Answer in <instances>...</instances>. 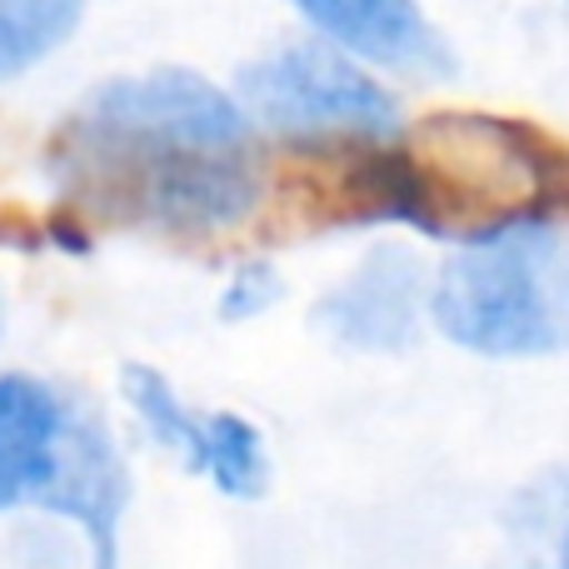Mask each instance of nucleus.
<instances>
[{"label": "nucleus", "mask_w": 569, "mask_h": 569, "mask_svg": "<svg viewBox=\"0 0 569 569\" xmlns=\"http://www.w3.org/2000/svg\"><path fill=\"white\" fill-rule=\"evenodd\" d=\"M435 330L490 360H540L565 345V260L560 226L495 230L465 240L425 295Z\"/></svg>", "instance_id": "nucleus-3"}, {"label": "nucleus", "mask_w": 569, "mask_h": 569, "mask_svg": "<svg viewBox=\"0 0 569 569\" xmlns=\"http://www.w3.org/2000/svg\"><path fill=\"white\" fill-rule=\"evenodd\" d=\"M86 405L36 375H0V515L46 505Z\"/></svg>", "instance_id": "nucleus-6"}, {"label": "nucleus", "mask_w": 569, "mask_h": 569, "mask_svg": "<svg viewBox=\"0 0 569 569\" xmlns=\"http://www.w3.org/2000/svg\"><path fill=\"white\" fill-rule=\"evenodd\" d=\"M560 196V146L505 116L440 110L385 146V226H410L430 240L465 246L555 220Z\"/></svg>", "instance_id": "nucleus-2"}, {"label": "nucleus", "mask_w": 569, "mask_h": 569, "mask_svg": "<svg viewBox=\"0 0 569 569\" xmlns=\"http://www.w3.org/2000/svg\"><path fill=\"white\" fill-rule=\"evenodd\" d=\"M50 176L100 226L216 236L256 210L266 160L236 96L196 70H150L110 80L70 110Z\"/></svg>", "instance_id": "nucleus-1"}, {"label": "nucleus", "mask_w": 569, "mask_h": 569, "mask_svg": "<svg viewBox=\"0 0 569 569\" xmlns=\"http://www.w3.org/2000/svg\"><path fill=\"white\" fill-rule=\"evenodd\" d=\"M236 106L300 146L395 140L405 130L390 90L320 40H295L246 66Z\"/></svg>", "instance_id": "nucleus-4"}, {"label": "nucleus", "mask_w": 569, "mask_h": 569, "mask_svg": "<svg viewBox=\"0 0 569 569\" xmlns=\"http://www.w3.org/2000/svg\"><path fill=\"white\" fill-rule=\"evenodd\" d=\"M425 270L405 246H375L320 305L315 325L345 350L395 355L415 340L425 310Z\"/></svg>", "instance_id": "nucleus-5"}, {"label": "nucleus", "mask_w": 569, "mask_h": 569, "mask_svg": "<svg viewBox=\"0 0 569 569\" xmlns=\"http://www.w3.org/2000/svg\"><path fill=\"white\" fill-rule=\"evenodd\" d=\"M280 300V276L270 266H246L236 270L226 284V295H220V315L226 320H256V315H266L270 305Z\"/></svg>", "instance_id": "nucleus-11"}, {"label": "nucleus", "mask_w": 569, "mask_h": 569, "mask_svg": "<svg viewBox=\"0 0 569 569\" xmlns=\"http://www.w3.org/2000/svg\"><path fill=\"white\" fill-rule=\"evenodd\" d=\"M86 0H0V80L26 76L30 66L76 36Z\"/></svg>", "instance_id": "nucleus-9"}, {"label": "nucleus", "mask_w": 569, "mask_h": 569, "mask_svg": "<svg viewBox=\"0 0 569 569\" xmlns=\"http://www.w3.org/2000/svg\"><path fill=\"white\" fill-rule=\"evenodd\" d=\"M190 470L206 475L226 500H260L270 485V450L260 425L236 410L200 415V450Z\"/></svg>", "instance_id": "nucleus-8"}, {"label": "nucleus", "mask_w": 569, "mask_h": 569, "mask_svg": "<svg viewBox=\"0 0 569 569\" xmlns=\"http://www.w3.org/2000/svg\"><path fill=\"white\" fill-rule=\"evenodd\" d=\"M120 390H126L130 410H136L140 430L150 435V440L160 445L166 455H176V460L196 465V450H200V410H190L186 400L176 395V385L166 380L160 370H150V365H126V375H120Z\"/></svg>", "instance_id": "nucleus-10"}, {"label": "nucleus", "mask_w": 569, "mask_h": 569, "mask_svg": "<svg viewBox=\"0 0 569 569\" xmlns=\"http://www.w3.org/2000/svg\"><path fill=\"white\" fill-rule=\"evenodd\" d=\"M290 6L355 60L415 80H445L455 70L445 36L415 0H290Z\"/></svg>", "instance_id": "nucleus-7"}]
</instances>
